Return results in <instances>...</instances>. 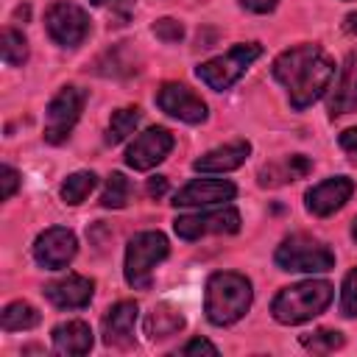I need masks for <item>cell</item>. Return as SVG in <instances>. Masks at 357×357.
<instances>
[{"instance_id":"cell-36","label":"cell","mask_w":357,"mask_h":357,"mask_svg":"<svg viewBox=\"0 0 357 357\" xmlns=\"http://www.w3.org/2000/svg\"><path fill=\"white\" fill-rule=\"evenodd\" d=\"M343 28H346L349 33H357V14H349V17L343 20Z\"/></svg>"},{"instance_id":"cell-3","label":"cell","mask_w":357,"mask_h":357,"mask_svg":"<svg viewBox=\"0 0 357 357\" xmlns=\"http://www.w3.org/2000/svg\"><path fill=\"white\" fill-rule=\"evenodd\" d=\"M332 301V284L324 279H307L290 287H282L271 304V312L279 324L296 326L321 315Z\"/></svg>"},{"instance_id":"cell-35","label":"cell","mask_w":357,"mask_h":357,"mask_svg":"<svg viewBox=\"0 0 357 357\" xmlns=\"http://www.w3.org/2000/svg\"><path fill=\"white\" fill-rule=\"evenodd\" d=\"M167 192V178L165 176H153L151 181H148V195L151 198H162Z\"/></svg>"},{"instance_id":"cell-8","label":"cell","mask_w":357,"mask_h":357,"mask_svg":"<svg viewBox=\"0 0 357 357\" xmlns=\"http://www.w3.org/2000/svg\"><path fill=\"white\" fill-rule=\"evenodd\" d=\"M45 28L56 45L78 47L89 36V17L81 6H75L70 0H56L45 11Z\"/></svg>"},{"instance_id":"cell-22","label":"cell","mask_w":357,"mask_h":357,"mask_svg":"<svg viewBox=\"0 0 357 357\" xmlns=\"http://www.w3.org/2000/svg\"><path fill=\"white\" fill-rule=\"evenodd\" d=\"M3 329L6 332H22V329H33L39 324V310L28 301H11L6 310H3V318H0Z\"/></svg>"},{"instance_id":"cell-26","label":"cell","mask_w":357,"mask_h":357,"mask_svg":"<svg viewBox=\"0 0 357 357\" xmlns=\"http://www.w3.org/2000/svg\"><path fill=\"white\" fill-rule=\"evenodd\" d=\"M131 198V181L123 176V173H112L106 178V187H103V195H100V206L106 209H123Z\"/></svg>"},{"instance_id":"cell-10","label":"cell","mask_w":357,"mask_h":357,"mask_svg":"<svg viewBox=\"0 0 357 357\" xmlns=\"http://www.w3.org/2000/svg\"><path fill=\"white\" fill-rule=\"evenodd\" d=\"M75 251H78V240H75V234H73L70 229H64V226H50V229H45V231L36 237V243H33V259H36V265H42V268H47V271L67 268V265L73 262Z\"/></svg>"},{"instance_id":"cell-18","label":"cell","mask_w":357,"mask_h":357,"mask_svg":"<svg viewBox=\"0 0 357 357\" xmlns=\"http://www.w3.org/2000/svg\"><path fill=\"white\" fill-rule=\"evenodd\" d=\"M248 153H251V145L245 139H234V142L206 151L204 156L192 162V167L198 173H229V170H237L248 159Z\"/></svg>"},{"instance_id":"cell-20","label":"cell","mask_w":357,"mask_h":357,"mask_svg":"<svg viewBox=\"0 0 357 357\" xmlns=\"http://www.w3.org/2000/svg\"><path fill=\"white\" fill-rule=\"evenodd\" d=\"M310 167H312V162L307 156L296 153V156H287L284 162H273V165L262 167L259 170V184L262 187H279V184H287V181H296V178L307 176Z\"/></svg>"},{"instance_id":"cell-2","label":"cell","mask_w":357,"mask_h":357,"mask_svg":"<svg viewBox=\"0 0 357 357\" xmlns=\"http://www.w3.org/2000/svg\"><path fill=\"white\" fill-rule=\"evenodd\" d=\"M251 298H254V290L243 273L218 271L206 279L204 312L215 326H229L248 312Z\"/></svg>"},{"instance_id":"cell-13","label":"cell","mask_w":357,"mask_h":357,"mask_svg":"<svg viewBox=\"0 0 357 357\" xmlns=\"http://www.w3.org/2000/svg\"><path fill=\"white\" fill-rule=\"evenodd\" d=\"M351 192H354V181L349 176H332V178L310 187L304 195V204H307V212L326 218V215L337 212L351 198Z\"/></svg>"},{"instance_id":"cell-7","label":"cell","mask_w":357,"mask_h":357,"mask_svg":"<svg viewBox=\"0 0 357 357\" xmlns=\"http://www.w3.org/2000/svg\"><path fill=\"white\" fill-rule=\"evenodd\" d=\"M84 100H86V95L78 86H61L53 95V100L47 103V112H45V142L59 145L70 137V131L75 128V123L84 112Z\"/></svg>"},{"instance_id":"cell-16","label":"cell","mask_w":357,"mask_h":357,"mask_svg":"<svg viewBox=\"0 0 357 357\" xmlns=\"http://www.w3.org/2000/svg\"><path fill=\"white\" fill-rule=\"evenodd\" d=\"M137 301H117L103 315V343L112 349L134 346V324H137Z\"/></svg>"},{"instance_id":"cell-9","label":"cell","mask_w":357,"mask_h":357,"mask_svg":"<svg viewBox=\"0 0 357 357\" xmlns=\"http://www.w3.org/2000/svg\"><path fill=\"white\" fill-rule=\"evenodd\" d=\"M173 229L181 240H198L204 234H234L240 229V212L234 206H220L212 212L178 215L173 220Z\"/></svg>"},{"instance_id":"cell-25","label":"cell","mask_w":357,"mask_h":357,"mask_svg":"<svg viewBox=\"0 0 357 357\" xmlns=\"http://www.w3.org/2000/svg\"><path fill=\"white\" fill-rule=\"evenodd\" d=\"M0 53L8 67H22L28 59V39L17 28H3L0 33Z\"/></svg>"},{"instance_id":"cell-37","label":"cell","mask_w":357,"mask_h":357,"mask_svg":"<svg viewBox=\"0 0 357 357\" xmlns=\"http://www.w3.org/2000/svg\"><path fill=\"white\" fill-rule=\"evenodd\" d=\"M351 237L357 240V218H354V226H351Z\"/></svg>"},{"instance_id":"cell-34","label":"cell","mask_w":357,"mask_h":357,"mask_svg":"<svg viewBox=\"0 0 357 357\" xmlns=\"http://www.w3.org/2000/svg\"><path fill=\"white\" fill-rule=\"evenodd\" d=\"M240 6L254 11V14H268V11H273L276 0H240Z\"/></svg>"},{"instance_id":"cell-5","label":"cell","mask_w":357,"mask_h":357,"mask_svg":"<svg viewBox=\"0 0 357 357\" xmlns=\"http://www.w3.org/2000/svg\"><path fill=\"white\" fill-rule=\"evenodd\" d=\"M167 237L162 231H139L126 248V282L137 290L151 287V271L167 257Z\"/></svg>"},{"instance_id":"cell-31","label":"cell","mask_w":357,"mask_h":357,"mask_svg":"<svg viewBox=\"0 0 357 357\" xmlns=\"http://www.w3.org/2000/svg\"><path fill=\"white\" fill-rule=\"evenodd\" d=\"M0 181H3V192H0V198L8 201V198L17 192V187H20V173H17L11 165H3V167H0Z\"/></svg>"},{"instance_id":"cell-27","label":"cell","mask_w":357,"mask_h":357,"mask_svg":"<svg viewBox=\"0 0 357 357\" xmlns=\"http://www.w3.org/2000/svg\"><path fill=\"white\" fill-rule=\"evenodd\" d=\"M301 346L310 349V351L326 354V351H335V349L343 346V335H340L337 329H318V332L301 335Z\"/></svg>"},{"instance_id":"cell-21","label":"cell","mask_w":357,"mask_h":357,"mask_svg":"<svg viewBox=\"0 0 357 357\" xmlns=\"http://www.w3.org/2000/svg\"><path fill=\"white\" fill-rule=\"evenodd\" d=\"M184 329V315L170 307V304H156L148 318H145V335L151 340H165V337H173Z\"/></svg>"},{"instance_id":"cell-19","label":"cell","mask_w":357,"mask_h":357,"mask_svg":"<svg viewBox=\"0 0 357 357\" xmlns=\"http://www.w3.org/2000/svg\"><path fill=\"white\" fill-rule=\"evenodd\" d=\"M56 354H86L92 349V329L86 321H64L53 329Z\"/></svg>"},{"instance_id":"cell-15","label":"cell","mask_w":357,"mask_h":357,"mask_svg":"<svg viewBox=\"0 0 357 357\" xmlns=\"http://www.w3.org/2000/svg\"><path fill=\"white\" fill-rule=\"evenodd\" d=\"M237 195V187L223 178H195L187 187H181L173 195V206H209V204H223Z\"/></svg>"},{"instance_id":"cell-30","label":"cell","mask_w":357,"mask_h":357,"mask_svg":"<svg viewBox=\"0 0 357 357\" xmlns=\"http://www.w3.org/2000/svg\"><path fill=\"white\" fill-rule=\"evenodd\" d=\"M92 3H95V6H106L109 17H112L117 25H126L128 17H131V11H134V3H137V0H92Z\"/></svg>"},{"instance_id":"cell-32","label":"cell","mask_w":357,"mask_h":357,"mask_svg":"<svg viewBox=\"0 0 357 357\" xmlns=\"http://www.w3.org/2000/svg\"><path fill=\"white\" fill-rule=\"evenodd\" d=\"M337 142H340V148L346 151V156L357 165V126H354V128H346V131L337 137Z\"/></svg>"},{"instance_id":"cell-11","label":"cell","mask_w":357,"mask_h":357,"mask_svg":"<svg viewBox=\"0 0 357 357\" xmlns=\"http://www.w3.org/2000/svg\"><path fill=\"white\" fill-rule=\"evenodd\" d=\"M156 106L170 114V117H178L184 123H204L206 120V103L187 86V84H176V81H167L159 86L156 92Z\"/></svg>"},{"instance_id":"cell-14","label":"cell","mask_w":357,"mask_h":357,"mask_svg":"<svg viewBox=\"0 0 357 357\" xmlns=\"http://www.w3.org/2000/svg\"><path fill=\"white\" fill-rule=\"evenodd\" d=\"M42 293L59 310H81V307H86L92 301L95 282L86 279V276H78V273H67V276H61L56 282H47Z\"/></svg>"},{"instance_id":"cell-33","label":"cell","mask_w":357,"mask_h":357,"mask_svg":"<svg viewBox=\"0 0 357 357\" xmlns=\"http://www.w3.org/2000/svg\"><path fill=\"white\" fill-rule=\"evenodd\" d=\"M181 354H218V346H212V343L204 340V337H192V340L181 349Z\"/></svg>"},{"instance_id":"cell-24","label":"cell","mask_w":357,"mask_h":357,"mask_svg":"<svg viewBox=\"0 0 357 357\" xmlns=\"http://www.w3.org/2000/svg\"><path fill=\"white\" fill-rule=\"evenodd\" d=\"M95 184H98V176L92 170H78V173H73V176L64 178V184H61V201L70 204V206H78L95 190Z\"/></svg>"},{"instance_id":"cell-17","label":"cell","mask_w":357,"mask_h":357,"mask_svg":"<svg viewBox=\"0 0 357 357\" xmlns=\"http://www.w3.org/2000/svg\"><path fill=\"white\" fill-rule=\"evenodd\" d=\"M357 109V50H351L340 67V75L329 95V117H340Z\"/></svg>"},{"instance_id":"cell-29","label":"cell","mask_w":357,"mask_h":357,"mask_svg":"<svg viewBox=\"0 0 357 357\" xmlns=\"http://www.w3.org/2000/svg\"><path fill=\"white\" fill-rule=\"evenodd\" d=\"M153 36H156V39H162V42H167V45L181 42V39H184V25H181L178 20L162 17V20H156V22H153Z\"/></svg>"},{"instance_id":"cell-12","label":"cell","mask_w":357,"mask_h":357,"mask_svg":"<svg viewBox=\"0 0 357 357\" xmlns=\"http://www.w3.org/2000/svg\"><path fill=\"white\" fill-rule=\"evenodd\" d=\"M173 151V134L162 126H153L148 131H142L126 151V165L134 170H151L159 162L167 159V153Z\"/></svg>"},{"instance_id":"cell-4","label":"cell","mask_w":357,"mask_h":357,"mask_svg":"<svg viewBox=\"0 0 357 357\" xmlns=\"http://www.w3.org/2000/svg\"><path fill=\"white\" fill-rule=\"evenodd\" d=\"M273 259L282 271H296V273H324L335 268V254L329 251V245H324L310 234L284 237Z\"/></svg>"},{"instance_id":"cell-6","label":"cell","mask_w":357,"mask_h":357,"mask_svg":"<svg viewBox=\"0 0 357 357\" xmlns=\"http://www.w3.org/2000/svg\"><path fill=\"white\" fill-rule=\"evenodd\" d=\"M262 56V45L259 42H243V45H234L231 50H226L223 56L218 59H209L204 64H198L195 75L215 92H223L229 89L251 61H257Z\"/></svg>"},{"instance_id":"cell-23","label":"cell","mask_w":357,"mask_h":357,"mask_svg":"<svg viewBox=\"0 0 357 357\" xmlns=\"http://www.w3.org/2000/svg\"><path fill=\"white\" fill-rule=\"evenodd\" d=\"M139 120H142V112H139L137 106H126V109H117V112H112L106 142H109V145H117V142H123L128 134H134V128L139 126Z\"/></svg>"},{"instance_id":"cell-1","label":"cell","mask_w":357,"mask_h":357,"mask_svg":"<svg viewBox=\"0 0 357 357\" xmlns=\"http://www.w3.org/2000/svg\"><path fill=\"white\" fill-rule=\"evenodd\" d=\"M273 78L287 89L296 112L312 106L335 78V61L318 45H296L273 59Z\"/></svg>"},{"instance_id":"cell-28","label":"cell","mask_w":357,"mask_h":357,"mask_svg":"<svg viewBox=\"0 0 357 357\" xmlns=\"http://www.w3.org/2000/svg\"><path fill=\"white\" fill-rule=\"evenodd\" d=\"M340 312L346 318H357V268L346 273L340 287Z\"/></svg>"}]
</instances>
